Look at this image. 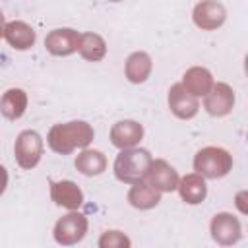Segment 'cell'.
I'll return each mask as SVG.
<instances>
[{"label":"cell","instance_id":"9a60e30c","mask_svg":"<svg viewBox=\"0 0 248 248\" xmlns=\"http://www.w3.org/2000/svg\"><path fill=\"white\" fill-rule=\"evenodd\" d=\"M153 72V60L147 52L143 50H136L132 52L126 62H124V76L130 83L134 85H140V83H145L149 79Z\"/></svg>","mask_w":248,"mask_h":248},{"label":"cell","instance_id":"9c48e42d","mask_svg":"<svg viewBox=\"0 0 248 248\" xmlns=\"http://www.w3.org/2000/svg\"><path fill=\"white\" fill-rule=\"evenodd\" d=\"M178 180H180V176H178L176 169L170 163H167L165 159H153L149 165V170L145 174V182L161 194L174 192L178 186Z\"/></svg>","mask_w":248,"mask_h":248},{"label":"cell","instance_id":"e0dca14e","mask_svg":"<svg viewBox=\"0 0 248 248\" xmlns=\"http://www.w3.org/2000/svg\"><path fill=\"white\" fill-rule=\"evenodd\" d=\"M161 192H157L155 188H151L145 180H140V182H134L130 184V190H128V203L134 207V209H140V211H147V209H153L161 203Z\"/></svg>","mask_w":248,"mask_h":248},{"label":"cell","instance_id":"7c38bea8","mask_svg":"<svg viewBox=\"0 0 248 248\" xmlns=\"http://www.w3.org/2000/svg\"><path fill=\"white\" fill-rule=\"evenodd\" d=\"M50 200L68 211L79 209L83 205V192L74 180H48Z\"/></svg>","mask_w":248,"mask_h":248},{"label":"cell","instance_id":"603a6c76","mask_svg":"<svg viewBox=\"0 0 248 248\" xmlns=\"http://www.w3.org/2000/svg\"><path fill=\"white\" fill-rule=\"evenodd\" d=\"M6 188H8V170L4 165H0V196L6 192Z\"/></svg>","mask_w":248,"mask_h":248},{"label":"cell","instance_id":"cb8c5ba5","mask_svg":"<svg viewBox=\"0 0 248 248\" xmlns=\"http://www.w3.org/2000/svg\"><path fill=\"white\" fill-rule=\"evenodd\" d=\"M242 198H246V192H244V190L236 194V205H238V211H240L242 215H246V211H248V209H246V205H244V202H242Z\"/></svg>","mask_w":248,"mask_h":248},{"label":"cell","instance_id":"ac0fdd59","mask_svg":"<svg viewBox=\"0 0 248 248\" xmlns=\"http://www.w3.org/2000/svg\"><path fill=\"white\" fill-rule=\"evenodd\" d=\"M27 93L21 87H10L0 97V114L6 120H19L27 110Z\"/></svg>","mask_w":248,"mask_h":248},{"label":"cell","instance_id":"8992f818","mask_svg":"<svg viewBox=\"0 0 248 248\" xmlns=\"http://www.w3.org/2000/svg\"><path fill=\"white\" fill-rule=\"evenodd\" d=\"M209 232L215 244L219 246H232L242 238V225L240 219L229 211L215 213L209 221Z\"/></svg>","mask_w":248,"mask_h":248},{"label":"cell","instance_id":"7a4b0ae2","mask_svg":"<svg viewBox=\"0 0 248 248\" xmlns=\"http://www.w3.org/2000/svg\"><path fill=\"white\" fill-rule=\"evenodd\" d=\"M151 161H153V155L147 149L136 145V147L120 149V153L114 159L112 170H114L116 180L124 184H134V182L145 180Z\"/></svg>","mask_w":248,"mask_h":248},{"label":"cell","instance_id":"6da1fadb","mask_svg":"<svg viewBox=\"0 0 248 248\" xmlns=\"http://www.w3.org/2000/svg\"><path fill=\"white\" fill-rule=\"evenodd\" d=\"M95 138V130L85 120H70L54 124L46 134L48 147L58 155H70L76 149L89 147Z\"/></svg>","mask_w":248,"mask_h":248},{"label":"cell","instance_id":"4fadbf2b","mask_svg":"<svg viewBox=\"0 0 248 248\" xmlns=\"http://www.w3.org/2000/svg\"><path fill=\"white\" fill-rule=\"evenodd\" d=\"M143 134L145 130L138 120L126 118V120H118L112 124L108 138L116 149H128V147H136L143 140Z\"/></svg>","mask_w":248,"mask_h":248},{"label":"cell","instance_id":"8fae6325","mask_svg":"<svg viewBox=\"0 0 248 248\" xmlns=\"http://www.w3.org/2000/svg\"><path fill=\"white\" fill-rule=\"evenodd\" d=\"M79 33L72 27H58L46 33L45 37V48L52 56H70L78 52Z\"/></svg>","mask_w":248,"mask_h":248},{"label":"cell","instance_id":"ffe728a7","mask_svg":"<svg viewBox=\"0 0 248 248\" xmlns=\"http://www.w3.org/2000/svg\"><path fill=\"white\" fill-rule=\"evenodd\" d=\"M74 165H76V170L81 172L83 176H99L107 170V155L99 149L83 147L76 155Z\"/></svg>","mask_w":248,"mask_h":248},{"label":"cell","instance_id":"5b68a950","mask_svg":"<svg viewBox=\"0 0 248 248\" xmlns=\"http://www.w3.org/2000/svg\"><path fill=\"white\" fill-rule=\"evenodd\" d=\"M87 229H89L87 217L83 213H79L78 209H74L54 223L52 238L60 246H74L85 238Z\"/></svg>","mask_w":248,"mask_h":248},{"label":"cell","instance_id":"277c9868","mask_svg":"<svg viewBox=\"0 0 248 248\" xmlns=\"http://www.w3.org/2000/svg\"><path fill=\"white\" fill-rule=\"evenodd\" d=\"M43 153H45V141L39 132L23 130L17 134L16 143H14V157H16V163L23 170L35 169L41 163Z\"/></svg>","mask_w":248,"mask_h":248},{"label":"cell","instance_id":"3957f363","mask_svg":"<svg viewBox=\"0 0 248 248\" xmlns=\"http://www.w3.org/2000/svg\"><path fill=\"white\" fill-rule=\"evenodd\" d=\"M194 170L205 180H219L232 170V155L225 147L207 145L194 155Z\"/></svg>","mask_w":248,"mask_h":248},{"label":"cell","instance_id":"30bf717a","mask_svg":"<svg viewBox=\"0 0 248 248\" xmlns=\"http://www.w3.org/2000/svg\"><path fill=\"white\" fill-rule=\"evenodd\" d=\"M167 105H169L170 112L176 118H180V120H192L198 114V110H200L198 97H194L192 93H188L182 83L170 85L169 95H167Z\"/></svg>","mask_w":248,"mask_h":248},{"label":"cell","instance_id":"52a82bcc","mask_svg":"<svg viewBox=\"0 0 248 248\" xmlns=\"http://www.w3.org/2000/svg\"><path fill=\"white\" fill-rule=\"evenodd\" d=\"M234 103H236L234 89L225 81L213 83L211 89L207 91V95L203 97V108L213 118H223V116L231 114L234 108Z\"/></svg>","mask_w":248,"mask_h":248},{"label":"cell","instance_id":"7402d4cb","mask_svg":"<svg viewBox=\"0 0 248 248\" xmlns=\"http://www.w3.org/2000/svg\"><path fill=\"white\" fill-rule=\"evenodd\" d=\"M97 244H99V248H130L132 246V240L122 231L110 229V231H105L99 236Z\"/></svg>","mask_w":248,"mask_h":248},{"label":"cell","instance_id":"44dd1931","mask_svg":"<svg viewBox=\"0 0 248 248\" xmlns=\"http://www.w3.org/2000/svg\"><path fill=\"white\" fill-rule=\"evenodd\" d=\"M78 52L87 62H101L107 56V41L99 33H93V31L79 33Z\"/></svg>","mask_w":248,"mask_h":248},{"label":"cell","instance_id":"ba28073f","mask_svg":"<svg viewBox=\"0 0 248 248\" xmlns=\"http://www.w3.org/2000/svg\"><path fill=\"white\" fill-rule=\"evenodd\" d=\"M192 21L202 31H215L227 21V8L219 0H202L192 10Z\"/></svg>","mask_w":248,"mask_h":248},{"label":"cell","instance_id":"d4e9b609","mask_svg":"<svg viewBox=\"0 0 248 248\" xmlns=\"http://www.w3.org/2000/svg\"><path fill=\"white\" fill-rule=\"evenodd\" d=\"M4 27H6V19H4V14L0 12V39H4Z\"/></svg>","mask_w":248,"mask_h":248},{"label":"cell","instance_id":"5bb4252c","mask_svg":"<svg viewBox=\"0 0 248 248\" xmlns=\"http://www.w3.org/2000/svg\"><path fill=\"white\" fill-rule=\"evenodd\" d=\"M4 39L14 50H29L37 41V33L29 23H25L21 19H14V21L6 23Z\"/></svg>","mask_w":248,"mask_h":248},{"label":"cell","instance_id":"2e32d148","mask_svg":"<svg viewBox=\"0 0 248 248\" xmlns=\"http://www.w3.org/2000/svg\"><path fill=\"white\" fill-rule=\"evenodd\" d=\"M178 194H180V200L188 205H198L202 203L205 198H207V184H205V178L198 172H190V174H184L180 180H178V186H176Z\"/></svg>","mask_w":248,"mask_h":248},{"label":"cell","instance_id":"d6986e66","mask_svg":"<svg viewBox=\"0 0 248 248\" xmlns=\"http://www.w3.org/2000/svg\"><path fill=\"white\" fill-rule=\"evenodd\" d=\"M180 83L194 97H205L207 91L211 89V85L215 81H213V74L207 68H203V66H192V68H188L184 72Z\"/></svg>","mask_w":248,"mask_h":248},{"label":"cell","instance_id":"484cf974","mask_svg":"<svg viewBox=\"0 0 248 248\" xmlns=\"http://www.w3.org/2000/svg\"><path fill=\"white\" fill-rule=\"evenodd\" d=\"M108 2H122V0H108Z\"/></svg>","mask_w":248,"mask_h":248}]
</instances>
